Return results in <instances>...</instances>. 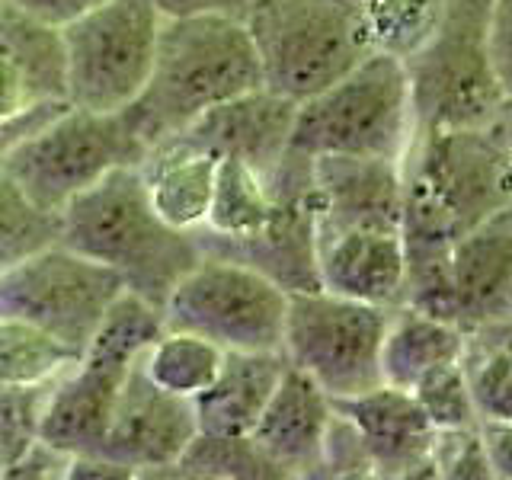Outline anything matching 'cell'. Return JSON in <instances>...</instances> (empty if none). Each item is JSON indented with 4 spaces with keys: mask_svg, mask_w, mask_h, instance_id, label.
Instances as JSON below:
<instances>
[{
    "mask_svg": "<svg viewBox=\"0 0 512 480\" xmlns=\"http://www.w3.org/2000/svg\"><path fill=\"white\" fill-rule=\"evenodd\" d=\"M404 199V304L426 314H448V250L512 205V135L509 116L474 128L416 132L400 160Z\"/></svg>",
    "mask_w": 512,
    "mask_h": 480,
    "instance_id": "1",
    "label": "cell"
},
{
    "mask_svg": "<svg viewBox=\"0 0 512 480\" xmlns=\"http://www.w3.org/2000/svg\"><path fill=\"white\" fill-rule=\"evenodd\" d=\"M256 87H263V77L244 20L215 13L164 16L151 74L125 116L151 148L202 112Z\"/></svg>",
    "mask_w": 512,
    "mask_h": 480,
    "instance_id": "2",
    "label": "cell"
},
{
    "mask_svg": "<svg viewBox=\"0 0 512 480\" xmlns=\"http://www.w3.org/2000/svg\"><path fill=\"white\" fill-rule=\"evenodd\" d=\"M64 247L109 266L125 292L160 311L173 285L202 260L196 231H180L160 218L144 192L138 164L106 173L58 212Z\"/></svg>",
    "mask_w": 512,
    "mask_h": 480,
    "instance_id": "3",
    "label": "cell"
},
{
    "mask_svg": "<svg viewBox=\"0 0 512 480\" xmlns=\"http://www.w3.org/2000/svg\"><path fill=\"white\" fill-rule=\"evenodd\" d=\"M493 0H448L436 29L404 61L413 135L474 128L509 116V84L490 58Z\"/></svg>",
    "mask_w": 512,
    "mask_h": 480,
    "instance_id": "4",
    "label": "cell"
},
{
    "mask_svg": "<svg viewBox=\"0 0 512 480\" xmlns=\"http://www.w3.org/2000/svg\"><path fill=\"white\" fill-rule=\"evenodd\" d=\"M413 141V106L404 61L372 52L295 109L288 148L308 157H394Z\"/></svg>",
    "mask_w": 512,
    "mask_h": 480,
    "instance_id": "5",
    "label": "cell"
},
{
    "mask_svg": "<svg viewBox=\"0 0 512 480\" xmlns=\"http://www.w3.org/2000/svg\"><path fill=\"white\" fill-rule=\"evenodd\" d=\"M244 26L263 87L295 103L375 52L356 0H256Z\"/></svg>",
    "mask_w": 512,
    "mask_h": 480,
    "instance_id": "6",
    "label": "cell"
},
{
    "mask_svg": "<svg viewBox=\"0 0 512 480\" xmlns=\"http://www.w3.org/2000/svg\"><path fill=\"white\" fill-rule=\"evenodd\" d=\"M148 144L122 112L64 106L0 157L10 180L45 212L58 215L106 173L141 164Z\"/></svg>",
    "mask_w": 512,
    "mask_h": 480,
    "instance_id": "7",
    "label": "cell"
},
{
    "mask_svg": "<svg viewBox=\"0 0 512 480\" xmlns=\"http://www.w3.org/2000/svg\"><path fill=\"white\" fill-rule=\"evenodd\" d=\"M391 308L333 295L327 288L292 292L285 308L282 356L327 397L378 388L381 340Z\"/></svg>",
    "mask_w": 512,
    "mask_h": 480,
    "instance_id": "8",
    "label": "cell"
},
{
    "mask_svg": "<svg viewBox=\"0 0 512 480\" xmlns=\"http://www.w3.org/2000/svg\"><path fill=\"white\" fill-rule=\"evenodd\" d=\"M160 20L157 0H106L61 26L68 103L93 112L135 103L151 74Z\"/></svg>",
    "mask_w": 512,
    "mask_h": 480,
    "instance_id": "9",
    "label": "cell"
},
{
    "mask_svg": "<svg viewBox=\"0 0 512 480\" xmlns=\"http://www.w3.org/2000/svg\"><path fill=\"white\" fill-rule=\"evenodd\" d=\"M288 292L256 269L202 256L173 285L160 317L164 330H186L221 349H282Z\"/></svg>",
    "mask_w": 512,
    "mask_h": 480,
    "instance_id": "10",
    "label": "cell"
},
{
    "mask_svg": "<svg viewBox=\"0 0 512 480\" xmlns=\"http://www.w3.org/2000/svg\"><path fill=\"white\" fill-rule=\"evenodd\" d=\"M122 288V279L109 266L55 240L0 269V317L26 320L84 352Z\"/></svg>",
    "mask_w": 512,
    "mask_h": 480,
    "instance_id": "11",
    "label": "cell"
},
{
    "mask_svg": "<svg viewBox=\"0 0 512 480\" xmlns=\"http://www.w3.org/2000/svg\"><path fill=\"white\" fill-rule=\"evenodd\" d=\"M272 208L266 221L247 237H215L196 231L202 253L221 256L256 269L279 288L314 292L317 276V237H314V176L311 157L288 148L285 157L266 176Z\"/></svg>",
    "mask_w": 512,
    "mask_h": 480,
    "instance_id": "12",
    "label": "cell"
},
{
    "mask_svg": "<svg viewBox=\"0 0 512 480\" xmlns=\"http://www.w3.org/2000/svg\"><path fill=\"white\" fill-rule=\"evenodd\" d=\"M196 432L189 400L157 388L135 362L112 407L100 455L132 468L135 477H164Z\"/></svg>",
    "mask_w": 512,
    "mask_h": 480,
    "instance_id": "13",
    "label": "cell"
},
{
    "mask_svg": "<svg viewBox=\"0 0 512 480\" xmlns=\"http://www.w3.org/2000/svg\"><path fill=\"white\" fill-rule=\"evenodd\" d=\"M314 237L349 228H400L404 170L394 157H311Z\"/></svg>",
    "mask_w": 512,
    "mask_h": 480,
    "instance_id": "14",
    "label": "cell"
},
{
    "mask_svg": "<svg viewBox=\"0 0 512 480\" xmlns=\"http://www.w3.org/2000/svg\"><path fill=\"white\" fill-rule=\"evenodd\" d=\"M330 407L356 429L368 464H372V477H436L429 458L436 429L410 391L378 384L352 397H330Z\"/></svg>",
    "mask_w": 512,
    "mask_h": 480,
    "instance_id": "15",
    "label": "cell"
},
{
    "mask_svg": "<svg viewBox=\"0 0 512 480\" xmlns=\"http://www.w3.org/2000/svg\"><path fill=\"white\" fill-rule=\"evenodd\" d=\"M132 365L80 352V359L48 384L39 410V439L64 455H96L103 448L116 397Z\"/></svg>",
    "mask_w": 512,
    "mask_h": 480,
    "instance_id": "16",
    "label": "cell"
},
{
    "mask_svg": "<svg viewBox=\"0 0 512 480\" xmlns=\"http://www.w3.org/2000/svg\"><path fill=\"white\" fill-rule=\"evenodd\" d=\"M452 324L464 333L512 320V205L461 234L448 250Z\"/></svg>",
    "mask_w": 512,
    "mask_h": 480,
    "instance_id": "17",
    "label": "cell"
},
{
    "mask_svg": "<svg viewBox=\"0 0 512 480\" xmlns=\"http://www.w3.org/2000/svg\"><path fill=\"white\" fill-rule=\"evenodd\" d=\"M330 420V397L295 365H288L250 439L276 464L282 480L324 477V439Z\"/></svg>",
    "mask_w": 512,
    "mask_h": 480,
    "instance_id": "18",
    "label": "cell"
},
{
    "mask_svg": "<svg viewBox=\"0 0 512 480\" xmlns=\"http://www.w3.org/2000/svg\"><path fill=\"white\" fill-rule=\"evenodd\" d=\"M295 109V100L256 87L202 112L196 122L183 128V135H189L215 157H237L260 176H269L288 151Z\"/></svg>",
    "mask_w": 512,
    "mask_h": 480,
    "instance_id": "19",
    "label": "cell"
},
{
    "mask_svg": "<svg viewBox=\"0 0 512 480\" xmlns=\"http://www.w3.org/2000/svg\"><path fill=\"white\" fill-rule=\"evenodd\" d=\"M45 103H68L61 29L0 4V122Z\"/></svg>",
    "mask_w": 512,
    "mask_h": 480,
    "instance_id": "20",
    "label": "cell"
},
{
    "mask_svg": "<svg viewBox=\"0 0 512 480\" xmlns=\"http://www.w3.org/2000/svg\"><path fill=\"white\" fill-rule=\"evenodd\" d=\"M404 237L400 228H349L317 237L320 288L378 308L404 304Z\"/></svg>",
    "mask_w": 512,
    "mask_h": 480,
    "instance_id": "21",
    "label": "cell"
},
{
    "mask_svg": "<svg viewBox=\"0 0 512 480\" xmlns=\"http://www.w3.org/2000/svg\"><path fill=\"white\" fill-rule=\"evenodd\" d=\"M285 368L282 349H224L212 384L189 400L196 429L208 436H250Z\"/></svg>",
    "mask_w": 512,
    "mask_h": 480,
    "instance_id": "22",
    "label": "cell"
},
{
    "mask_svg": "<svg viewBox=\"0 0 512 480\" xmlns=\"http://www.w3.org/2000/svg\"><path fill=\"white\" fill-rule=\"evenodd\" d=\"M215 167L218 157L183 132L151 144L138 164L151 208L180 231H199L205 224Z\"/></svg>",
    "mask_w": 512,
    "mask_h": 480,
    "instance_id": "23",
    "label": "cell"
},
{
    "mask_svg": "<svg viewBox=\"0 0 512 480\" xmlns=\"http://www.w3.org/2000/svg\"><path fill=\"white\" fill-rule=\"evenodd\" d=\"M464 330L452 320L426 314L413 304H397L388 314L381 340V381L410 391L432 368L461 362Z\"/></svg>",
    "mask_w": 512,
    "mask_h": 480,
    "instance_id": "24",
    "label": "cell"
},
{
    "mask_svg": "<svg viewBox=\"0 0 512 480\" xmlns=\"http://www.w3.org/2000/svg\"><path fill=\"white\" fill-rule=\"evenodd\" d=\"M512 320L464 333L461 372L477 420H512Z\"/></svg>",
    "mask_w": 512,
    "mask_h": 480,
    "instance_id": "25",
    "label": "cell"
},
{
    "mask_svg": "<svg viewBox=\"0 0 512 480\" xmlns=\"http://www.w3.org/2000/svg\"><path fill=\"white\" fill-rule=\"evenodd\" d=\"M269 208L272 196L266 176H260L237 157H218L212 199H208L202 231L215 237H247L266 221Z\"/></svg>",
    "mask_w": 512,
    "mask_h": 480,
    "instance_id": "26",
    "label": "cell"
},
{
    "mask_svg": "<svg viewBox=\"0 0 512 480\" xmlns=\"http://www.w3.org/2000/svg\"><path fill=\"white\" fill-rule=\"evenodd\" d=\"M224 349L186 330H164L138 359L141 372L167 394L192 400L212 384Z\"/></svg>",
    "mask_w": 512,
    "mask_h": 480,
    "instance_id": "27",
    "label": "cell"
},
{
    "mask_svg": "<svg viewBox=\"0 0 512 480\" xmlns=\"http://www.w3.org/2000/svg\"><path fill=\"white\" fill-rule=\"evenodd\" d=\"M80 359V352L52 333L16 317H0V384L4 388H42Z\"/></svg>",
    "mask_w": 512,
    "mask_h": 480,
    "instance_id": "28",
    "label": "cell"
},
{
    "mask_svg": "<svg viewBox=\"0 0 512 480\" xmlns=\"http://www.w3.org/2000/svg\"><path fill=\"white\" fill-rule=\"evenodd\" d=\"M164 477H196V480H282L250 436H208L196 432Z\"/></svg>",
    "mask_w": 512,
    "mask_h": 480,
    "instance_id": "29",
    "label": "cell"
},
{
    "mask_svg": "<svg viewBox=\"0 0 512 480\" xmlns=\"http://www.w3.org/2000/svg\"><path fill=\"white\" fill-rule=\"evenodd\" d=\"M375 52L407 58L432 29L448 0H356Z\"/></svg>",
    "mask_w": 512,
    "mask_h": 480,
    "instance_id": "30",
    "label": "cell"
},
{
    "mask_svg": "<svg viewBox=\"0 0 512 480\" xmlns=\"http://www.w3.org/2000/svg\"><path fill=\"white\" fill-rule=\"evenodd\" d=\"M58 231V215L39 208L10 180V173L0 167V269L55 244Z\"/></svg>",
    "mask_w": 512,
    "mask_h": 480,
    "instance_id": "31",
    "label": "cell"
},
{
    "mask_svg": "<svg viewBox=\"0 0 512 480\" xmlns=\"http://www.w3.org/2000/svg\"><path fill=\"white\" fill-rule=\"evenodd\" d=\"M413 400L426 413L432 429H461V426H477V410L471 404L468 381H464L461 362H448L432 368L429 375L410 388Z\"/></svg>",
    "mask_w": 512,
    "mask_h": 480,
    "instance_id": "32",
    "label": "cell"
},
{
    "mask_svg": "<svg viewBox=\"0 0 512 480\" xmlns=\"http://www.w3.org/2000/svg\"><path fill=\"white\" fill-rule=\"evenodd\" d=\"M45 391L48 384L42 388H4L0 384V477L39 439V410Z\"/></svg>",
    "mask_w": 512,
    "mask_h": 480,
    "instance_id": "33",
    "label": "cell"
},
{
    "mask_svg": "<svg viewBox=\"0 0 512 480\" xmlns=\"http://www.w3.org/2000/svg\"><path fill=\"white\" fill-rule=\"evenodd\" d=\"M432 471L442 480H493L477 426L436 429L429 445Z\"/></svg>",
    "mask_w": 512,
    "mask_h": 480,
    "instance_id": "34",
    "label": "cell"
},
{
    "mask_svg": "<svg viewBox=\"0 0 512 480\" xmlns=\"http://www.w3.org/2000/svg\"><path fill=\"white\" fill-rule=\"evenodd\" d=\"M324 477H372L365 448L340 413H333L324 439Z\"/></svg>",
    "mask_w": 512,
    "mask_h": 480,
    "instance_id": "35",
    "label": "cell"
},
{
    "mask_svg": "<svg viewBox=\"0 0 512 480\" xmlns=\"http://www.w3.org/2000/svg\"><path fill=\"white\" fill-rule=\"evenodd\" d=\"M477 436L484 445L493 480L512 477V420H477Z\"/></svg>",
    "mask_w": 512,
    "mask_h": 480,
    "instance_id": "36",
    "label": "cell"
},
{
    "mask_svg": "<svg viewBox=\"0 0 512 480\" xmlns=\"http://www.w3.org/2000/svg\"><path fill=\"white\" fill-rule=\"evenodd\" d=\"M0 4L20 10V13L32 16V20H42L48 26L61 29V26L74 23L77 16H84L87 10L106 4V0H0Z\"/></svg>",
    "mask_w": 512,
    "mask_h": 480,
    "instance_id": "37",
    "label": "cell"
},
{
    "mask_svg": "<svg viewBox=\"0 0 512 480\" xmlns=\"http://www.w3.org/2000/svg\"><path fill=\"white\" fill-rule=\"evenodd\" d=\"M68 461H71V455H64V452H58V448L36 439L4 477H42V480L55 477L58 480V477L68 474Z\"/></svg>",
    "mask_w": 512,
    "mask_h": 480,
    "instance_id": "38",
    "label": "cell"
},
{
    "mask_svg": "<svg viewBox=\"0 0 512 480\" xmlns=\"http://www.w3.org/2000/svg\"><path fill=\"white\" fill-rule=\"evenodd\" d=\"M253 4L256 0H157V7L164 16L215 13V16H234V20H244Z\"/></svg>",
    "mask_w": 512,
    "mask_h": 480,
    "instance_id": "39",
    "label": "cell"
},
{
    "mask_svg": "<svg viewBox=\"0 0 512 480\" xmlns=\"http://www.w3.org/2000/svg\"><path fill=\"white\" fill-rule=\"evenodd\" d=\"M64 477H71V480H77V477L80 480H112V477H116V480H132L135 471L96 452V455H74L68 461V474H64Z\"/></svg>",
    "mask_w": 512,
    "mask_h": 480,
    "instance_id": "40",
    "label": "cell"
},
{
    "mask_svg": "<svg viewBox=\"0 0 512 480\" xmlns=\"http://www.w3.org/2000/svg\"><path fill=\"white\" fill-rule=\"evenodd\" d=\"M64 106H68V103H45V106L29 109V112H23V116H16L10 122H0V157H4L16 141H23L29 132H36L42 122H48Z\"/></svg>",
    "mask_w": 512,
    "mask_h": 480,
    "instance_id": "41",
    "label": "cell"
}]
</instances>
